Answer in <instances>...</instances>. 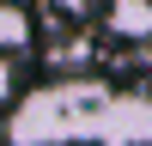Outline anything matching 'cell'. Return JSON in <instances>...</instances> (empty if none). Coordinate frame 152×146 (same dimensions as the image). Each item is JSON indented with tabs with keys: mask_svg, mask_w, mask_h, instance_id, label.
I'll list each match as a JSON object with an SVG mask.
<instances>
[{
	"mask_svg": "<svg viewBox=\"0 0 152 146\" xmlns=\"http://www.w3.org/2000/svg\"><path fill=\"white\" fill-rule=\"evenodd\" d=\"M104 91L110 85H97V79H49V85H37V91L18 97V110L6 122V140L12 146H79L91 134L97 110H104Z\"/></svg>",
	"mask_w": 152,
	"mask_h": 146,
	"instance_id": "obj_1",
	"label": "cell"
},
{
	"mask_svg": "<svg viewBox=\"0 0 152 146\" xmlns=\"http://www.w3.org/2000/svg\"><path fill=\"white\" fill-rule=\"evenodd\" d=\"M97 146H152V91H104L91 134Z\"/></svg>",
	"mask_w": 152,
	"mask_h": 146,
	"instance_id": "obj_2",
	"label": "cell"
},
{
	"mask_svg": "<svg viewBox=\"0 0 152 146\" xmlns=\"http://www.w3.org/2000/svg\"><path fill=\"white\" fill-rule=\"evenodd\" d=\"M104 31L116 43H152V0H104Z\"/></svg>",
	"mask_w": 152,
	"mask_h": 146,
	"instance_id": "obj_3",
	"label": "cell"
},
{
	"mask_svg": "<svg viewBox=\"0 0 152 146\" xmlns=\"http://www.w3.org/2000/svg\"><path fill=\"white\" fill-rule=\"evenodd\" d=\"M31 12L18 6V0H0V55H18V49H31Z\"/></svg>",
	"mask_w": 152,
	"mask_h": 146,
	"instance_id": "obj_4",
	"label": "cell"
},
{
	"mask_svg": "<svg viewBox=\"0 0 152 146\" xmlns=\"http://www.w3.org/2000/svg\"><path fill=\"white\" fill-rule=\"evenodd\" d=\"M49 12H67V18H85V12H91V0H43Z\"/></svg>",
	"mask_w": 152,
	"mask_h": 146,
	"instance_id": "obj_5",
	"label": "cell"
}]
</instances>
